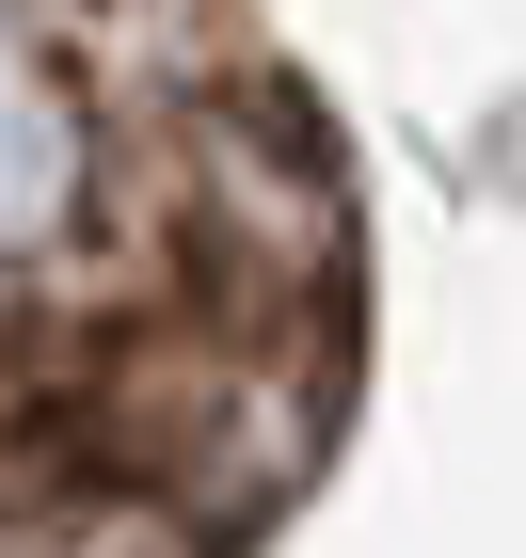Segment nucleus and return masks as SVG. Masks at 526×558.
<instances>
[{
	"label": "nucleus",
	"mask_w": 526,
	"mask_h": 558,
	"mask_svg": "<svg viewBox=\"0 0 526 558\" xmlns=\"http://www.w3.org/2000/svg\"><path fill=\"white\" fill-rule=\"evenodd\" d=\"M81 223V129H64V96H48L33 33L0 16V256H33Z\"/></svg>",
	"instance_id": "1"
}]
</instances>
